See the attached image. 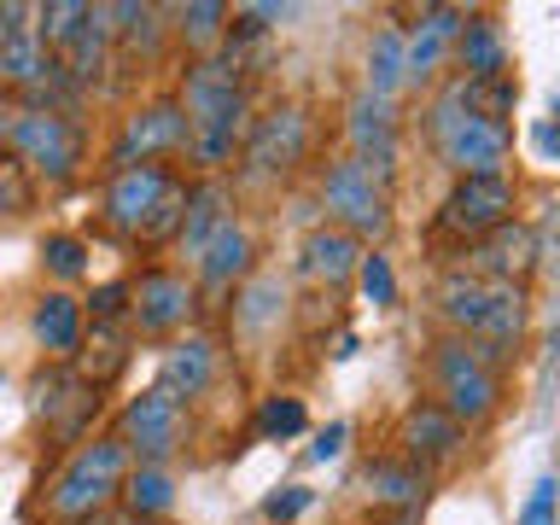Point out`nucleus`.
Listing matches in <instances>:
<instances>
[{"instance_id":"nucleus-20","label":"nucleus","mask_w":560,"mask_h":525,"mask_svg":"<svg viewBox=\"0 0 560 525\" xmlns=\"http://www.w3.org/2000/svg\"><path fill=\"white\" fill-rule=\"evenodd\" d=\"M245 269H252V234H245L240 222H222L217 240L199 252V280H205V287H217V292H228Z\"/></svg>"},{"instance_id":"nucleus-24","label":"nucleus","mask_w":560,"mask_h":525,"mask_svg":"<svg viewBox=\"0 0 560 525\" xmlns=\"http://www.w3.org/2000/svg\"><path fill=\"white\" fill-rule=\"evenodd\" d=\"M210 368H217V350H210L205 339H187V345H175L170 350V362H164V392L182 402V397H199L205 385H210Z\"/></svg>"},{"instance_id":"nucleus-15","label":"nucleus","mask_w":560,"mask_h":525,"mask_svg":"<svg viewBox=\"0 0 560 525\" xmlns=\"http://www.w3.org/2000/svg\"><path fill=\"white\" fill-rule=\"evenodd\" d=\"M467 12L462 7H427L420 12V30L402 35V82H432L438 65H444V52L455 47V35H462Z\"/></svg>"},{"instance_id":"nucleus-27","label":"nucleus","mask_w":560,"mask_h":525,"mask_svg":"<svg viewBox=\"0 0 560 525\" xmlns=\"http://www.w3.org/2000/svg\"><path fill=\"white\" fill-rule=\"evenodd\" d=\"M397 88H402V30L380 24L374 42H368V94L392 100Z\"/></svg>"},{"instance_id":"nucleus-33","label":"nucleus","mask_w":560,"mask_h":525,"mask_svg":"<svg viewBox=\"0 0 560 525\" xmlns=\"http://www.w3.org/2000/svg\"><path fill=\"white\" fill-rule=\"evenodd\" d=\"M357 275H362V292H368V304H397V275H392V262H385L380 252L374 257H362L357 262Z\"/></svg>"},{"instance_id":"nucleus-34","label":"nucleus","mask_w":560,"mask_h":525,"mask_svg":"<svg viewBox=\"0 0 560 525\" xmlns=\"http://www.w3.org/2000/svg\"><path fill=\"white\" fill-rule=\"evenodd\" d=\"M182 205H187V187L182 182H170V192H164V199H158V210H152V222L147 228H140V240H170L175 234V228H182Z\"/></svg>"},{"instance_id":"nucleus-38","label":"nucleus","mask_w":560,"mask_h":525,"mask_svg":"<svg viewBox=\"0 0 560 525\" xmlns=\"http://www.w3.org/2000/svg\"><path fill=\"white\" fill-rule=\"evenodd\" d=\"M275 298H280V280H257L252 292H245V310H240V322L245 327H262L275 315Z\"/></svg>"},{"instance_id":"nucleus-5","label":"nucleus","mask_w":560,"mask_h":525,"mask_svg":"<svg viewBox=\"0 0 560 525\" xmlns=\"http://www.w3.org/2000/svg\"><path fill=\"white\" fill-rule=\"evenodd\" d=\"M508 217H514V182H508V170L502 175H462L450 187V199L438 205V228L450 240H485Z\"/></svg>"},{"instance_id":"nucleus-28","label":"nucleus","mask_w":560,"mask_h":525,"mask_svg":"<svg viewBox=\"0 0 560 525\" xmlns=\"http://www.w3.org/2000/svg\"><path fill=\"white\" fill-rule=\"evenodd\" d=\"M122 514H135V520H147V514H164V508L175 502V490H170V472L164 467H135V472H122Z\"/></svg>"},{"instance_id":"nucleus-10","label":"nucleus","mask_w":560,"mask_h":525,"mask_svg":"<svg viewBox=\"0 0 560 525\" xmlns=\"http://www.w3.org/2000/svg\"><path fill=\"white\" fill-rule=\"evenodd\" d=\"M175 432H182V402H175L164 385H152V392H140L129 409H122V450H135L147 467H158L164 455L175 450Z\"/></svg>"},{"instance_id":"nucleus-30","label":"nucleus","mask_w":560,"mask_h":525,"mask_svg":"<svg viewBox=\"0 0 560 525\" xmlns=\"http://www.w3.org/2000/svg\"><path fill=\"white\" fill-rule=\"evenodd\" d=\"M42 70H47V52L35 42V30H18L12 42H0V82H12L30 94V88L42 82Z\"/></svg>"},{"instance_id":"nucleus-26","label":"nucleus","mask_w":560,"mask_h":525,"mask_svg":"<svg viewBox=\"0 0 560 525\" xmlns=\"http://www.w3.org/2000/svg\"><path fill=\"white\" fill-rule=\"evenodd\" d=\"M485 298H490V280H479L472 269H450L444 287H438V304H444V315L467 332V339H472V327H479V315H485Z\"/></svg>"},{"instance_id":"nucleus-6","label":"nucleus","mask_w":560,"mask_h":525,"mask_svg":"<svg viewBox=\"0 0 560 525\" xmlns=\"http://www.w3.org/2000/svg\"><path fill=\"white\" fill-rule=\"evenodd\" d=\"M322 199L327 210L339 217V228L350 240H380L385 234V192H380V175L362 164V158H339L322 182Z\"/></svg>"},{"instance_id":"nucleus-8","label":"nucleus","mask_w":560,"mask_h":525,"mask_svg":"<svg viewBox=\"0 0 560 525\" xmlns=\"http://www.w3.org/2000/svg\"><path fill=\"white\" fill-rule=\"evenodd\" d=\"M164 152H187V112L175 100H152L122 122L112 164L129 170V164H152V158H164Z\"/></svg>"},{"instance_id":"nucleus-43","label":"nucleus","mask_w":560,"mask_h":525,"mask_svg":"<svg viewBox=\"0 0 560 525\" xmlns=\"http://www.w3.org/2000/svg\"><path fill=\"white\" fill-rule=\"evenodd\" d=\"M88 525H147V520H135V514H88Z\"/></svg>"},{"instance_id":"nucleus-35","label":"nucleus","mask_w":560,"mask_h":525,"mask_svg":"<svg viewBox=\"0 0 560 525\" xmlns=\"http://www.w3.org/2000/svg\"><path fill=\"white\" fill-rule=\"evenodd\" d=\"M42 257H47V269L59 275V280H77L88 269V252H82V240H70V234H52L42 245Z\"/></svg>"},{"instance_id":"nucleus-11","label":"nucleus","mask_w":560,"mask_h":525,"mask_svg":"<svg viewBox=\"0 0 560 525\" xmlns=\"http://www.w3.org/2000/svg\"><path fill=\"white\" fill-rule=\"evenodd\" d=\"M170 192V170L164 164H129V170H112V187H105V222L117 234H140L152 222L158 199Z\"/></svg>"},{"instance_id":"nucleus-12","label":"nucleus","mask_w":560,"mask_h":525,"mask_svg":"<svg viewBox=\"0 0 560 525\" xmlns=\"http://www.w3.org/2000/svg\"><path fill=\"white\" fill-rule=\"evenodd\" d=\"M532 269H537V228L532 222L508 217L502 228H490L485 240H472V275H479V280L520 287Z\"/></svg>"},{"instance_id":"nucleus-29","label":"nucleus","mask_w":560,"mask_h":525,"mask_svg":"<svg viewBox=\"0 0 560 525\" xmlns=\"http://www.w3.org/2000/svg\"><path fill=\"white\" fill-rule=\"evenodd\" d=\"M112 42H122V52H158V42H164L158 7H140V0L112 7Z\"/></svg>"},{"instance_id":"nucleus-9","label":"nucleus","mask_w":560,"mask_h":525,"mask_svg":"<svg viewBox=\"0 0 560 525\" xmlns=\"http://www.w3.org/2000/svg\"><path fill=\"white\" fill-rule=\"evenodd\" d=\"M508 147H514L508 122H490V117H472V112H462L444 135H438V152H444V164L462 170V175H502Z\"/></svg>"},{"instance_id":"nucleus-41","label":"nucleus","mask_w":560,"mask_h":525,"mask_svg":"<svg viewBox=\"0 0 560 525\" xmlns=\"http://www.w3.org/2000/svg\"><path fill=\"white\" fill-rule=\"evenodd\" d=\"M345 438H350L345 420H332V427H322V432H315V444H310V462H332V455L345 450Z\"/></svg>"},{"instance_id":"nucleus-18","label":"nucleus","mask_w":560,"mask_h":525,"mask_svg":"<svg viewBox=\"0 0 560 525\" xmlns=\"http://www.w3.org/2000/svg\"><path fill=\"white\" fill-rule=\"evenodd\" d=\"M222 222H234V217H228V187L222 182H199L187 192V205H182V228H175V240H182L187 257H199L205 245L217 240Z\"/></svg>"},{"instance_id":"nucleus-31","label":"nucleus","mask_w":560,"mask_h":525,"mask_svg":"<svg viewBox=\"0 0 560 525\" xmlns=\"http://www.w3.org/2000/svg\"><path fill=\"white\" fill-rule=\"evenodd\" d=\"M298 432H304V402L298 397H269L257 409V438L280 444V438H298Z\"/></svg>"},{"instance_id":"nucleus-22","label":"nucleus","mask_w":560,"mask_h":525,"mask_svg":"<svg viewBox=\"0 0 560 525\" xmlns=\"http://www.w3.org/2000/svg\"><path fill=\"white\" fill-rule=\"evenodd\" d=\"M35 339H42L52 357H70L82 345V304L70 292H47L35 304Z\"/></svg>"},{"instance_id":"nucleus-32","label":"nucleus","mask_w":560,"mask_h":525,"mask_svg":"<svg viewBox=\"0 0 560 525\" xmlns=\"http://www.w3.org/2000/svg\"><path fill=\"white\" fill-rule=\"evenodd\" d=\"M222 18L228 7H217V0H192V7H182V35L192 47H210L222 35Z\"/></svg>"},{"instance_id":"nucleus-25","label":"nucleus","mask_w":560,"mask_h":525,"mask_svg":"<svg viewBox=\"0 0 560 525\" xmlns=\"http://www.w3.org/2000/svg\"><path fill=\"white\" fill-rule=\"evenodd\" d=\"M30 18H35V42H42V52L47 59H65L70 52V42H77V30H82V18H88V7L82 0H47V7H30Z\"/></svg>"},{"instance_id":"nucleus-1","label":"nucleus","mask_w":560,"mask_h":525,"mask_svg":"<svg viewBox=\"0 0 560 525\" xmlns=\"http://www.w3.org/2000/svg\"><path fill=\"white\" fill-rule=\"evenodd\" d=\"M187 112V152L192 164L217 170L234 158V147L245 140V88H240V65L234 59H199L187 65L182 100Z\"/></svg>"},{"instance_id":"nucleus-3","label":"nucleus","mask_w":560,"mask_h":525,"mask_svg":"<svg viewBox=\"0 0 560 525\" xmlns=\"http://www.w3.org/2000/svg\"><path fill=\"white\" fill-rule=\"evenodd\" d=\"M432 380H438V409H444L450 420H462V427H472V420H485V415H497V397H502V385L497 374L472 357V345L467 339H444L432 350Z\"/></svg>"},{"instance_id":"nucleus-19","label":"nucleus","mask_w":560,"mask_h":525,"mask_svg":"<svg viewBox=\"0 0 560 525\" xmlns=\"http://www.w3.org/2000/svg\"><path fill=\"white\" fill-rule=\"evenodd\" d=\"M455 59H462L467 77L462 82H490V77H508V42L490 18H467L462 35H455Z\"/></svg>"},{"instance_id":"nucleus-21","label":"nucleus","mask_w":560,"mask_h":525,"mask_svg":"<svg viewBox=\"0 0 560 525\" xmlns=\"http://www.w3.org/2000/svg\"><path fill=\"white\" fill-rule=\"evenodd\" d=\"M362 262V245L345 234V228H315V234L304 240V275L327 280V287H339V280L357 275Z\"/></svg>"},{"instance_id":"nucleus-45","label":"nucleus","mask_w":560,"mask_h":525,"mask_svg":"<svg viewBox=\"0 0 560 525\" xmlns=\"http://www.w3.org/2000/svg\"><path fill=\"white\" fill-rule=\"evenodd\" d=\"M392 525H415V520H392Z\"/></svg>"},{"instance_id":"nucleus-7","label":"nucleus","mask_w":560,"mask_h":525,"mask_svg":"<svg viewBox=\"0 0 560 525\" xmlns=\"http://www.w3.org/2000/svg\"><path fill=\"white\" fill-rule=\"evenodd\" d=\"M245 175H287L298 158L310 152V117L304 105H275L269 117H257L240 140Z\"/></svg>"},{"instance_id":"nucleus-2","label":"nucleus","mask_w":560,"mask_h":525,"mask_svg":"<svg viewBox=\"0 0 560 525\" xmlns=\"http://www.w3.org/2000/svg\"><path fill=\"white\" fill-rule=\"evenodd\" d=\"M122 472H129V450H122L117 438H94V444H82L77 455H70V467L52 479L47 508H52L59 520L100 514V508L112 502V490L122 485Z\"/></svg>"},{"instance_id":"nucleus-4","label":"nucleus","mask_w":560,"mask_h":525,"mask_svg":"<svg viewBox=\"0 0 560 525\" xmlns=\"http://www.w3.org/2000/svg\"><path fill=\"white\" fill-rule=\"evenodd\" d=\"M12 152H18V164L35 170V175H47V182H70L82 164V135H77V122H70L65 112H12Z\"/></svg>"},{"instance_id":"nucleus-37","label":"nucleus","mask_w":560,"mask_h":525,"mask_svg":"<svg viewBox=\"0 0 560 525\" xmlns=\"http://www.w3.org/2000/svg\"><path fill=\"white\" fill-rule=\"evenodd\" d=\"M88 304H94V327H117L122 315H129V287H122V280H112V287H100Z\"/></svg>"},{"instance_id":"nucleus-44","label":"nucleus","mask_w":560,"mask_h":525,"mask_svg":"<svg viewBox=\"0 0 560 525\" xmlns=\"http://www.w3.org/2000/svg\"><path fill=\"white\" fill-rule=\"evenodd\" d=\"M537 152H555V122H537Z\"/></svg>"},{"instance_id":"nucleus-23","label":"nucleus","mask_w":560,"mask_h":525,"mask_svg":"<svg viewBox=\"0 0 560 525\" xmlns=\"http://www.w3.org/2000/svg\"><path fill=\"white\" fill-rule=\"evenodd\" d=\"M362 485H368V497L385 502V508H420L427 502V472L409 467V462H368Z\"/></svg>"},{"instance_id":"nucleus-36","label":"nucleus","mask_w":560,"mask_h":525,"mask_svg":"<svg viewBox=\"0 0 560 525\" xmlns=\"http://www.w3.org/2000/svg\"><path fill=\"white\" fill-rule=\"evenodd\" d=\"M18 210H30V182H24V164L0 158V217H18Z\"/></svg>"},{"instance_id":"nucleus-14","label":"nucleus","mask_w":560,"mask_h":525,"mask_svg":"<svg viewBox=\"0 0 560 525\" xmlns=\"http://www.w3.org/2000/svg\"><path fill=\"white\" fill-rule=\"evenodd\" d=\"M402 444H409V467L427 472V467H444L467 450V427L450 420L438 402H415V409L402 415Z\"/></svg>"},{"instance_id":"nucleus-39","label":"nucleus","mask_w":560,"mask_h":525,"mask_svg":"<svg viewBox=\"0 0 560 525\" xmlns=\"http://www.w3.org/2000/svg\"><path fill=\"white\" fill-rule=\"evenodd\" d=\"M304 508H310V490H304V485H287V490H275V497L262 502V514H269L275 525H287V520L304 514Z\"/></svg>"},{"instance_id":"nucleus-17","label":"nucleus","mask_w":560,"mask_h":525,"mask_svg":"<svg viewBox=\"0 0 560 525\" xmlns=\"http://www.w3.org/2000/svg\"><path fill=\"white\" fill-rule=\"evenodd\" d=\"M59 65H65V77L77 88H94L105 77V65H112V7H88L77 42H70V52Z\"/></svg>"},{"instance_id":"nucleus-42","label":"nucleus","mask_w":560,"mask_h":525,"mask_svg":"<svg viewBox=\"0 0 560 525\" xmlns=\"http://www.w3.org/2000/svg\"><path fill=\"white\" fill-rule=\"evenodd\" d=\"M18 30H30V7H18V0H0V42H12Z\"/></svg>"},{"instance_id":"nucleus-13","label":"nucleus","mask_w":560,"mask_h":525,"mask_svg":"<svg viewBox=\"0 0 560 525\" xmlns=\"http://www.w3.org/2000/svg\"><path fill=\"white\" fill-rule=\"evenodd\" d=\"M192 315V287L170 269L140 275V287H129V322L140 332H175Z\"/></svg>"},{"instance_id":"nucleus-16","label":"nucleus","mask_w":560,"mask_h":525,"mask_svg":"<svg viewBox=\"0 0 560 525\" xmlns=\"http://www.w3.org/2000/svg\"><path fill=\"white\" fill-rule=\"evenodd\" d=\"M350 147H357V158L374 175H385V164H392V147H397V105L392 100H380V94H362L350 100Z\"/></svg>"},{"instance_id":"nucleus-40","label":"nucleus","mask_w":560,"mask_h":525,"mask_svg":"<svg viewBox=\"0 0 560 525\" xmlns=\"http://www.w3.org/2000/svg\"><path fill=\"white\" fill-rule=\"evenodd\" d=\"M520 525H555V479H537L532 485V502H525Z\"/></svg>"}]
</instances>
